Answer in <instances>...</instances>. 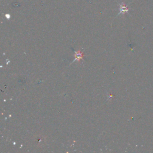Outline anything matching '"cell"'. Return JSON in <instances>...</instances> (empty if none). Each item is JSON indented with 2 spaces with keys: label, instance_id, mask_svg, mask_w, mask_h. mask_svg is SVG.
I'll return each instance as SVG.
<instances>
[{
  "label": "cell",
  "instance_id": "obj_1",
  "mask_svg": "<svg viewBox=\"0 0 153 153\" xmlns=\"http://www.w3.org/2000/svg\"><path fill=\"white\" fill-rule=\"evenodd\" d=\"M75 59L74 60H78L79 61V60L82 59V57H83V54H82V53L81 52V51H78V52H75Z\"/></svg>",
  "mask_w": 153,
  "mask_h": 153
}]
</instances>
